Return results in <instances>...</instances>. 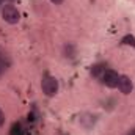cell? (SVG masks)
I'll list each match as a JSON object with an SVG mask.
<instances>
[{
    "mask_svg": "<svg viewBox=\"0 0 135 135\" xmlns=\"http://www.w3.org/2000/svg\"><path fill=\"white\" fill-rule=\"evenodd\" d=\"M3 123H5V115H3V112H2V108H0V127L3 126Z\"/></svg>",
    "mask_w": 135,
    "mask_h": 135,
    "instance_id": "7",
    "label": "cell"
},
{
    "mask_svg": "<svg viewBox=\"0 0 135 135\" xmlns=\"http://www.w3.org/2000/svg\"><path fill=\"white\" fill-rule=\"evenodd\" d=\"M101 80H102V83H104L105 86H108V88H115V86H118L119 74H118L116 71H113V69H105L104 74L101 75Z\"/></svg>",
    "mask_w": 135,
    "mask_h": 135,
    "instance_id": "3",
    "label": "cell"
},
{
    "mask_svg": "<svg viewBox=\"0 0 135 135\" xmlns=\"http://www.w3.org/2000/svg\"><path fill=\"white\" fill-rule=\"evenodd\" d=\"M52 3H55V5H60V3H63V0H50Z\"/></svg>",
    "mask_w": 135,
    "mask_h": 135,
    "instance_id": "8",
    "label": "cell"
},
{
    "mask_svg": "<svg viewBox=\"0 0 135 135\" xmlns=\"http://www.w3.org/2000/svg\"><path fill=\"white\" fill-rule=\"evenodd\" d=\"M118 88L123 94H129L132 91V80L127 75H119V82H118Z\"/></svg>",
    "mask_w": 135,
    "mask_h": 135,
    "instance_id": "4",
    "label": "cell"
},
{
    "mask_svg": "<svg viewBox=\"0 0 135 135\" xmlns=\"http://www.w3.org/2000/svg\"><path fill=\"white\" fill-rule=\"evenodd\" d=\"M2 17H3V21L8 22V24H17L19 19H21V13H19V9H17L14 5L5 3V5L2 6Z\"/></svg>",
    "mask_w": 135,
    "mask_h": 135,
    "instance_id": "1",
    "label": "cell"
},
{
    "mask_svg": "<svg viewBox=\"0 0 135 135\" xmlns=\"http://www.w3.org/2000/svg\"><path fill=\"white\" fill-rule=\"evenodd\" d=\"M127 135H135V127L132 129V131H129V134H127Z\"/></svg>",
    "mask_w": 135,
    "mask_h": 135,
    "instance_id": "9",
    "label": "cell"
},
{
    "mask_svg": "<svg viewBox=\"0 0 135 135\" xmlns=\"http://www.w3.org/2000/svg\"><path fill=\"white\" fill-rule=\"evenodd\" d=\"M104 71H105V68L101 66V65H98V66H94V69H93L91 72H93V75H96V77H101L102 74H104Z\"/></svg>",
    "mask_w": 135,
    "mask_h": 135,
    "instance_id": "5",
    "label": "cell"
},
{
    "mask_svg": "<svg viewBox=\"0 0 135 135\" xmlns=\"http://www.w3.org/2000/svg\"><path fill=\"white\" fill-rule=\"evenodd\" d=\"M41 88H42V91H44L46 96L52 98V96H55V94L58 93V82H57L55 77L46 75V77L42 79V82H41Z\"/></svg>",
    "mask_w": 135,
    "mask_h": 135,
    "instance_id": "2",
    "label": "cell"
},
{
    "mask_svg": "<svg viewBox=\"0 0 135 135\" xmlns=\"http://www.w3.org/2000/svg\"><path fill=\"white\" fill-rule=\"evenodd\" d=\"M123 42H124V44H132L135 47V38L134 36H126V38L123 39Z\"/></svg>",
    "mask_w": 135,
    "mask_h": 135,
    "instance_id": "6",
    "label": "cell"
}]
</instances>
